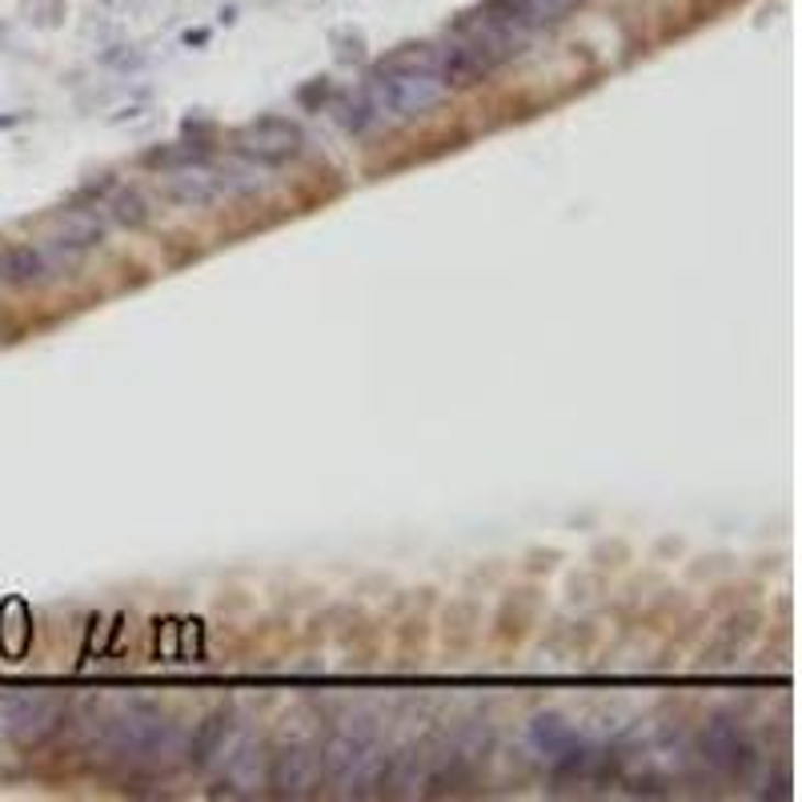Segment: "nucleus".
Masks as SVG:
<instances>
[{
	"mask_svg": "<svg viewBox=\"0 0 802 802\" xmlns=\"http://www.w3.org/2000/svg\"><path fill=\"white\" fill-rule=\"evenodd\" d=\"M385 81H373V109H389L397 116H421L445 101L442 77L433 65H414V69L382 72Z\"/></svg>",
	"mask_w": 802,
	"mask_h": 802,
	"instance_id": "1",
	"label": "nucleus"
},
{
	"mask_svg": "<svg viewBox=\"0 0 802 802\" xmlns=\"http://www.w3.org/2000/svg\"><path fill=\"white\" fill-rule=\"evenodd\" d=\"M109 746L116 755L128 758H149L169 746V722H165L161 707L153 702H128L113 722H109Z\"/></svg>",
	"mask_w": 802,
	"mask_h": 802,
	"instance_id": "2",
	"label": "nucleus"
},
{
	"mask_svg": "<svg viewBox=\"0 0 802 802\" xmlns=\"http://www.w3.org/2000/svg\"><path fill=\"white\" fill-rule=\"evenodd\" d=\"M60 719H65V710H60L57 698L48 694H16L0 707V726H4L12 743L21 746L45 743L48 734L60 726Z\"/></svg>",
	"mask_w": 802,
	"mask_h": 802,
	"instance_id": "3",
	"label": "nucleus"
},
{
	"mask_svg": "<svg viewBox=\"0 0 802 802\" xmlns=\"http://www.w3.org/2000/svg\"><path fill=\"white\" fill-rule=\"evenodd\" d=\"M302 145H305L302 128L293 125V121H285V116H261V121H253V125H245L241 133H237V149H241V157H249V161H257V165L293 161V157L302 153Z\"/></svg>",
	"mask_w": 802,
	"mask_h": 802,
	"instance_id": "4",
	"label": "nucleus"
},
{
	"mask_svg": "<svg viewBox=\"0 0 802 802\" xmlns=\"http://www.w3.org/2000/svg\"><path fill=\"white\" fill-rule=\"evenodd\" d=\"M229 189H237V177L225 173H210V169H177L165 185V197L177 201V205H210V201L225 197Z\"/></svg>",
	"mask_w": 802,
	"mask_h": 802,
	"instance_id": "5",
	"label": "nucleus"
},
{
	"mask_svg": "<svg viewBox=\"0 0 802 802\" xmlns=\"http://www.w3.org/2000/svg\"><path fill=\"white\" fill-rule=\"evenodd\" d=\"M370 750H373V731H341V734H334V743L326 746V770L334 775V779H349L353 770L370 758Z\"/></svg>",
	"mask_w": 802,
	"mask_h": 802,
	"instance_id": "6",
	"label": "nucleus"
},
{
	"mask_svg": "<svg viewBox=\"0 0 802 802\" xmlns=\"http://www.w3.org/2000/svg\"><path fill=\"white\" fill-rule=\"evenodd\" d=\"M53 273V253L45 249H33V245H16L9 253L0 257V278L9 285H36Z\"/></svg>",
	"mask_w": 802,
	"mask_h": 802,
	"instance_id": "7",
	"label": "nucleus"
},
{
	"mask_svg": "<svg viewBox=\"0 0 802 802\" xmlns=\"http://www.w3.org/2000/svg\"><path fill=\"white\" fill-rule=\"evenodd\" d=\"M229 731H233V710H213L210 719H205L197 731H193V738H189V763H193V767H205V763H213V758L225 750V738H229Z\"/></svg>",
	"mask_w": 802,
	"mask_h": 802,
	"instance_id": "8",
	"label": "nucleus"
},
{
	"mask_svg": "<svg viewBox=\"0 0 802 802\" xmlns=\"http://www.w3.org/2000/svg\"><path fill=\"white\" fill-rule=\"evenodd\" d=\"M707 755H710V763H719V767L731 770V775H743V770L755 763L750 746H746L743 738H738V731H731L726 722H719V726L707 734Z\"/></svg>",
	"mask_w": 802,
	"mask_h": 802,
	"instance_id": "9",
	"label": "nucleus"
},
{
	"mask_svg": "<svg viewBox=\"0 0 802 802\" xmlns=\"http://www.w3.org/2000/svg\"><path fill=\"white\" fill-rule=\"evenodd\" d=\"M101 241H105V225L97 222V217H89V213H72L69 225H65V233L53 237V249L69 261V257L84 253V249H97Z\"/></svg>",
	"mask_w": 802,
	"mask_h": 802,
	"instance_id": "10",
	"label": "nucleus"
},
{
	"mask_svg": "<svg viewBox=\"0 0 802 802\" xmlns=\"http://www.w3.org/2000/svg\"><path fill=\"white\" fill-rule=\"evenodd\" d=\"M305 779H309V755L305 750H281L278 758H273V775H269V782L278 787V791H302Z\"/></svg>",
	"mask_w": 802,
	"mask_h": 802,
	"instance_id": "11",
	"label": "nucleus"
},
{
	"mask_svg": "<svg viewBox=\"0 0 802 802\" xmlns=\"http://www.w3.org/2000/svg\"><path fill=\"white\" fill-rule=\"evenodd\" d=\"M113 217L128 229H140V225L149 222V205L140 197L137 189H128V193H116L113 197Z\"/></svg>",
	"mask_w": 802,
	"mask_h": 802,
	"instance_id": "12",
	"label": "nucleus"
},
{
	"mask_svg": "<svg viewBox=\"0 0 802 802\" xmlns=\"http://www.w3.org/2000/svg\"><path fill=\"white\" fill-rule=\"evenodd\" d=\"M534 738L542 746H546V750H558L562 743H571V726L550 714V719H538L534 722Z\"/></svg>",
	"mask_w": 802,
	"mask_h": 802,
	"instance_id": "13",
	"label": "nucleus"
},
{
	"mask_svg": "<svg viewBox=\"0 0 802 802\" xmlns=\"http://www.w3.org/2000/svg\"><path fill=\"white\" fill-rule=\"evenodd\" d=\"M326 93H329V84H326V81H314V84H309V89H302V105H314L317 97L326 101Z\"/></svg>",
	"mask_w": 802,
	"mask_h": 802,
	"instance_id": "14",
	"label": "nucleus"
}]
</instances>
